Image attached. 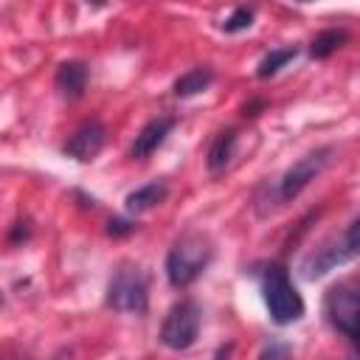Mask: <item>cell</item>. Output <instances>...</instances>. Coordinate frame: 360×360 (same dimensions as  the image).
<instances>
[{"instance_id":"cell-1","label":"cell","mask_w":360,"mask_h":360,"mask_svg":"<svg viewBox=\"0 0 360 360\" xmlns=\"http://www.w3.org/2000/svg\"><path fill=\"white\" fill-rule=\"evenodd\" d=\"M262 298H264L270 318L278 326H287V323H295L304 318V298L295 290L284 264L273 262L262 270Z\"/></svg>"},{"instance_id":"cell-2","label":"cell","mask_w":360,"mask_h":360,"mask_svg":"<svg viewBox=\"0 0 360 360\" xmlns=\"http://www.w3.org/2000/svg\"><path fill=\"white\" fill-rule=\"evenodd\" d=\"M211 253H214V248H211L205 233H197V231L183 233L172 245V250L166 256V278H169V284L172 287H188L208 267Z\"/></svg>"},{"instance_id":"cell-3","label":"cell","mask_w":360,"mask_h":360,"mask_svg":"<svg viewBox=\"0 0 360 360\" xmlns=\"http://www.w3.org/2000/svg\"><path fill=\"white\" fill-rule=\"evenodd\" d=\"M323 312H326V321L338 332H343L346 338L360 343V276H352V278L335 284L326 292Z\"/></svg>"},{"instance_id":"cell-4","label":"cell","mask_w":360,"mask_h":360,"mask_svg":"<svg viewBox=\"0 0 360 360\" xmlns=\"http://www.w3.org/2000/svg\"><path fill=\"white\" fill-rule=\"evenodd\" d=\"M107 304L115 312H146L149 304V281L138 264H121L107 287Z\"/></svg>"},{"instance_id":"cell-5","label":"cell","mask_w":360,"mask_h":360,"mask_svg":"<svg viewBox=\"0 0 360 360\" xmlns=\"http://www.w3.org/2000/svg\"><path fill=\"white\" fill-rule=\"evenodd\" d=\"M200 321H202V312H200L197 301H191V298L177 301L160 323V343L172 352H183V349L194 346V340L200 335Z\"/></svg>"},{"instance_id":"cell-6","label":"cell","mask_w":360,"mask_h":360,"mask_svg":"<svg viewBox=\"0 0 360 360\" xmlns=\"http://www.w3.org/2000/svg\"><path fill=\"white\" fill-rule=\"evenodd\" d=\"M357 256H360V217L349 225V231L340 239H335V242L323 245L321 250H315L304 262L301 270H304L307 278H318V276H323V273H329V270H335V267H340V264H346V262H352Z\"/></svg>"},{"instance_id":"cell-7","label":"cell","mask_w":360,"mask_h":360,"mask_svg":"<svg viewBox=\"0 0 360 360\" xmlns=\"http://www.w3.org/2000/svg\"><path fill=\"white\" fill-rule=\"evenodd\" d=\"M329 158H332V146H321V149H312V152H307L304 158H298V160L281 174V180L276 183V202H290V200H295V197L326 169Z\"/></svg>"},{"instance_id":"cell-8","label":"cell","mask_w":360,"mask_h":360,"mask_svg":"<svg viewBox=\"0 0 360 360\" xmlns=\"http://www.w3.org/2000/svg\"><path fill=\"white\" fill-rule=\"evenodd\" d=\"M104 141H107L104 124H101L98 118H90V121L79 124V127L68 135V141H65L62 149H65L68 158H73V160H79V163H87V160H93V158L104 149Z\"/></svg>"},{"instance_id":"cell-9","label":"cell","mask_w":360,"mask_h":360,"mask_svg":"<svg viewBox=\"0 0 360 360\" xmlns=\"http://www.w3.org/2000/svg\"><path fill=\"white\" fill-rule=\"evenodd\" d=\"M174 129V118L172 115H158V118H152L138 135H135V143H132V149H129V155L132 158H149L163 141H166V135Z\"/></svg>"},{"instance_id":"cell-10","label":"cell","mask_w":360,"mask_h":360,"mask_svg":"<svg viewBox=\"0 0 360 360\" xmlns=\"http://www.w3.org/2000/svg\"><path fill=\"white\" fill-rule=\"evenodd\" d=\"M87 79H90V68L82 59H68L56 68V90L65 98H79L87 87Z\"/></svg>"},{"instance_id":"cell-11","label":"cell","mask_w":360,"mask_h":360,"mask_svg":"<svg viewBox=\"0 0 360 360\" xmlns=\"http://www.w3.org/2000/svg\"><path fill=\"white\" fill-rule=\"evenodd\" d=\"M166 194H169L166 183H163V180H152V183L138 186L135 191H129L124 202H127V211L141 214V211H149V208H155L158 202H163V200H166Z\"/></svg>"},{"instance_id":"cell-12","label":"cell","mask_w":360,"mask_h":360,"mask_svg":"<svg viewBox=\"0 0 360 360\" xmlns=\"http://www.w3.org/2000/svg\"><path fill=\"white\" fill-rule=\"evenodd\" d=\"M233 146H236V129H225L214 138L211 149H208V169L211 172H219L231 163L233 158Z\"/></svg>"},{"instance_id":"cell-13","label":"cell","mask_w":360,"mask_h":360,"mask_svg":"<svg viewBox=\"0 0 360 360\" xmlns=\"http://www.w3.org/2000/svg\"><path fill=\"white\" fill-rule=\"evenodd\" d=\"M211 82H214V73H211L208 68H194V70L183 73V76L174 82V96H177V98L197 96V93H202Z\"/></svg>"},{"instance_id":"cell-14","label":"cell","mask_w":360,"mask_h":360,"mask_svg":"<svg viewBox=\"0 0 360 360\" xmlns=\"http://www.w3.org/2000/svg\"><path fill=\"white\" fill-rule=\"evenodd\" d=\"M343 42H346V31H343V28H326V31H321V34L312 39L309 56H312V59H326V56L335 53Z\"/></svg>"},{"instance_id":"cell-15","label":"cell","mask_w":360,"mask_h":360,"mask_svg":"<svg viewBox=\"0 0 360 360\" xmlns=\"http://www.w3.org/2000/svg\"><path fill=\"white\" fill-rule=\"evenodd\" d=\"M295 48H273L262 62H259V70H256V76L259 79H270V76H276L284 65H290L292 59H295Z\"/></svg>"},{"instance_id":"cell-16","label":"cell","mask_w":360,"mask_h":360,"mask_svg":"<svg viewBox=\"0 0 360 360\" xmlns=\"http://www.w3.org/2000/svg\"><path fill=\"white\" fill-rule=\"evenodd\" d=\"M250 22H253V8H248V6H239L225 22H222V31H228V34H236V31H245V28H250Z\"/></svg>"},{"instance_id":"cell-17","label":"cell","mask_w":360,"mask_h":360,"mask_svg":"<svg viewBox=\"0 0 360 360\" xmlns=\"http://www.w3.org/2000/svg\"><path fill=\"white\" fill-rule=\"evenodd\" d=\"M259 360H290V346L281 343V340H270V343L262 349Z\"/></svg>"},{"instance_id":"cell-18","label":"cell","mask_w":360,"mask_h":360,"mask_svg":"<svg viewBox=\"0 0 360 360\" xmlns=\"http://www.w3.org/2000/svg\"><path fill=\"white\" fill-rule=\"evenodd\" d=\"M132 231H135V225H132V222H124V219H115V222H110V228H107L110 236H121V233H132Z\"/></svg>"},{"instance_id":"cell-19","label":"cell","mask_w":360,"mask_h":360,"mask_svg":"<svg viewBox=\"0 0 360 360\" xmlns=\"http://www.w3.org/2000/svg\"><path fill=\"white\" fill-rule=\"evenodd\" d=\"M357 346H360V343H357Z\"/></svg>"}]
</instances>
